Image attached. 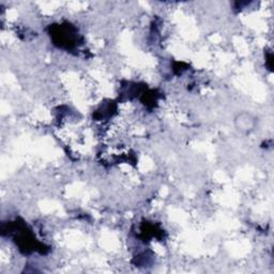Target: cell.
Masks as SVG:
<instances>
[{"mask_svg":"<svg viewBox=\"0 0 274 274\" xmlns=\"http://www.w3.org/2000/svg\"><path fill=\"white\" fill-rule=\"evenodd\" d=\"M255 118L248 113H241L235 118V126L241 132H250L255 128Z\"/></svg>","mask_w":274,"mask_h":274,"instance_id":"obj_1","label":"cell"}]
</instances>
